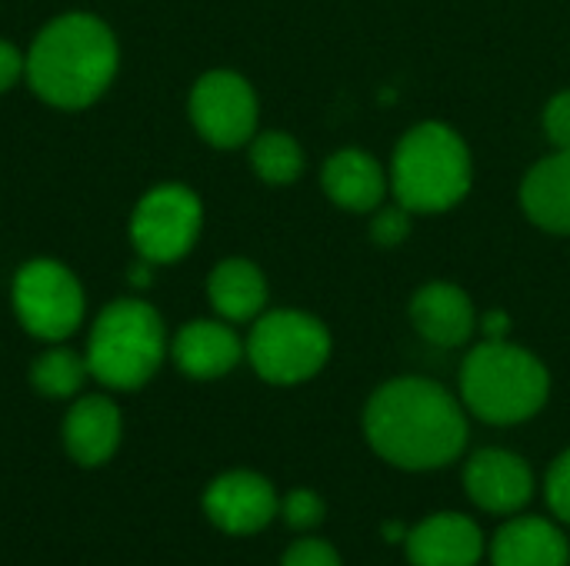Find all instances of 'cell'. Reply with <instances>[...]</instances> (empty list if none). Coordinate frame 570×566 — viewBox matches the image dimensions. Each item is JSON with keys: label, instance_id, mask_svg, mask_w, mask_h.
<instances>
[{"label": "cell", "instance_id": "1", "mask_svg": "<svg viewBox=\"0 0 570 566\" xmlns=\"http://www.w3.org/2000/svg\"><path fill=\"white\" fill-rule=\"evenodd\" d=\"M371 450L401 470H438L468 447V417L458 397L428 377H397L377 387L364 407Z\"/></svg>", "mask_w": 570, "mask_h": 566}, {"label": "cell", "instance_id": "2", "mask_svg": "<svg viewBox=\"0 0 570 566\" xmlns=\"http://www.w3.org/2000/svg\"><path fill=\"white\" fill-rule=\"evenodd\" d=\"M114 30L94 13H63L50 20L27 53V83L40 100L60 110L90 107L117 73Z\"/></svg>", "mask_w": 570, "mask_h": 566}, {"label": "cell", "instance_id": "3", "mask_svg": "<svg viewBox=\"0 0 570 566\" xmlns=\"http://www.w3.org/2000/svg\"><path fill=\"white\" fill-rule=\"evenodd\" d=\"M548 397L551 374L524 347H514L508 340H488L464 357L461 400L484 424H524L544 410Z\"/></svg>", "mask_w": 570, "mask_h": 566}, {"label": "cell", "instance_id": "4", "mask_svg": "<svg viewBox=\"0 0 570 566\" xmlns=\"http://www.w3.org/2000/svg\"><path fill=\"white\" fill-rule=\"evenodd\" d=\"M391 190L411 214H441L471 190V150L458 130L428 120L411 127L391 160Z\"/></svg>", "mask_w": 570, "mask_h": 566}, {"label": "cell", "instance_id": "5", "mask_svg": "<svg viewBox=\"0 0 570 566\" xmlns=\"http://www.w3.org/2000/svg\"><path fill=\"white\" fill-rule=\"evenodd\" d=\"M167 337L160 314L144 300H117L110 304L87 340V370L110 390H137L144 387L164 364Z\"/></svg>", "mask_w": 570, "mask_h": 566}, {"label": "cell", "instance_id": "6", "mask_svg": "<svg viewBox=\"0 0 570 566\" xmlns=\"http://www.w3.org/2000/svg\"><path fill=\"white\" fill-rule=\"evenodd\" d=\"M244 354L261 380L294 387L324 370L331 360V334L304 310H274L254 324Z\"/></svg>", "mask_w": 570, "mask_h": 566}, {"label": "cell", "instance_id": "7", "mask_svg": "<svg viewBox=\"0 0 570 566\" xmlns=\"http://www.w3.org/2000/svg\"><path fill=\"white\" fill-rule=\"evenodd\" d=\"M13 314L37 340H67L83 320V287L57 260H30L13 277Z\"/></svg>", "mask_w": 570, "mask_h": 566}, {"label": "cell", "instance_id": "8", "mask_svg": "<svg viewBox=\"0 0 570 566\" xmlns=\"http://www.w3.org/2000/svg\"><path fill=\"white\" fill-rule=\"evenodd\" d=\"M204 207L184 183H160L147 190L130 217V240L147 264H174L197 244Z\"/></svg>", "mask_w": 570, "mask_h": 566}, {"label": "cell", "instance_id": "9", "mask_svg": "<svg viewBox=\"0 0 570 566\" xmlns=\"http://www.w3.org/2000/svg\"><path fill=\"white\" fill-rule=\"evenodd\" d=\"M190 120L207 143L240 147L257 130V93L240 73L210 70L190 90Z\"/></svg>", "mask_w": 570, "mask_h": 566}, {"label": "cell", "instance_id": "10", "mask_svg": "<svg viewBox=\"0 0 570 566\" xmlns=\"http://www.w3.org/2000/svg\"><path fill=\"white\" fill-rule=\"evenodd\" d=\"M204 514L230 537H254L274 524L281 514V497L267 477L254 470H227L207 484Z\"/></svg>", "mask_w": 570, "mask_h": 566}, {"label": "cell", "instance_id": "11", "mask_svg": "<svg viewBox=\"0 0 570 566\" xmlns=\"http://www.w3.org/2000/svg\"><path fill=\"white\" fill-rule=\"evenodd\" d=\"M461 480H464V494L471 497V504L494 517L521 514L534 500V490H538L531 464L501 447H488L468 457Z\"/></svg>", "mask_w": 570, "mask_h": 566}, {"label": "cell", "instance_id": "12", "mask_svg": "<svg viewBox=\"0 0 570 566\" xmlns=\"http://www.w3.org/2000/svg\"><path fill=\"white\" fill-rule=\"evenodd\" d=\"M404 554L411 566H478L488 554V537L468 514L441 510L407 530Z\"/></svg>", "mask_w": 570, "mask_h": 566}, {"label": "cell", "instance_id": "13", "mask_svg": "<svg viewBox=\"0 0 570 566\" xmlns=\"http://www.w3.org/2000/svg\"><path fill=\"white\" fill-rule=\"evenodd\" d=\"M491 566H570L564 524L514 514L491 537Z\"/></svg>", "mask_w": 570, "mask_h": 566}, {"label": "cell", "instance_id": "14", "mask_svg": "<svg viewBox=\"0 0 570 566\" xmlns=\"http://www.w3.org/2000/svg\"><path fill=\"white\" fill-rule=\"evenodd\" d=\"M124 437V420L114 400L107 397H80L63 417V447L73 464L100 467L107 464Z\"/></svg>", "mask_w": 570, "mask_h": 566}, {"label": "cell", "instance_id": "15", "mask_svg": "<svg viewBox=\"0 0 570 566\" xmlns=\"http://www.w3.org/2000/svg\"><path fill=\"white\" fill-rule=\"evenodd\" d=\"M411 320L417 334L434 347H461L474 334V304L454 284H428L411 300Z\"/></svg>", "mask_w": 570, "mask_h": 566}, {"label": "cell", "instance_id": "16", "mask_svg": "<svg viewBox=\"0 0 570 566\" xmlns=\"http://www.w3.org/2000/svg\"><path fill=\"white\" fill-rule=\"evenodd\" d=\"M174 364L194 377V380H217L224 374H230L240 357H244V344L240 337L217 320H194L187 324L177 337H174Z\"/></svg>", "mask_w": 570, "mask_h": 566}, {"label": "cell", "instance_id": "17", "mask_svg": "<svg viewBox=\"0 0 570 566\" xmlns=\"http://www.w3.org/2000/svg\"><path fill=\"white\" fill-rule=\"evenodd\" d=\"M521 207L531 224L551 234H570V150H558L528 170Z\"/></svg>", "mask_w": 570, "mask_h": 566}, {"label": "cell", "instance_id": "18", "mask_svg": "<svg viewBox=\"0 0 570 566\" xmlns=\"http://www.w3.org/2000/svg\"><path fill=\"white\" fill-rule=\"evenodd\" d=\"M324 193L354 214H371L381 207L387 180L381 163L364 150H341L324 163Z\"/></svg>", "mask_w": 570, "mask_h": 566}, {"label": "cell", "instance_id": "19", "mask_svg": "<svg viewBox=\"0 0 570 566\" xmlns=\"http://www.w3.org/2000/svg\"><path fill=\"white\" fill-rule=\"evenodd\" d=\"M207 297L214 304V310L230 320V324H244L254 320L264 304H267V280L257 270V264L250 260H224L214 267L210 280H207Z\"/></svg>", "mask_w": 570, "mask_h": 566}, {"label": "cell", "instance_id": "20", "mask_svg": "<svg viewBox=\"0 0 570 566\" xmlns=\"http://www.w3.org/2000/svg\"><path fill=\"white\" fill-rule=\"evenodd\" d=\"M90 377L87 370V357H80L70 347H53L47 354H40L30 367V384L40 397L50 400H70L77 397V390L83 387V380Z\"/></svg>", "mask_w": 570, "mask_h": 566}, {"label": "cell", "instance_id": "21", "mask_svg": "<svg viewBox=\"0 0 570 566\" xmlns=\"http://www.w3.org/2000/svg\"><path fill=\"white\" fill-rule=\"evenodd\" d=\"M250 167L264 183L284 187V183H294L301 177L304 150L291 133L267 130V133L254 137V143H250Z\"/></svg>", "mask_w": 570, "mask_h": 566}, {"label": "cell", "instance_id": "22", "mask_svg": "<svg viewBox=\"0 0 570 566\" xmlns=\"http://www.w3.org/2000/svg\"><path fill=\"white\" fill-rule=\"evenodd\" d=\"M281 517H284V524H287L291 530L311 534V530H317V527L324 524L327 504H324V497H321L317 490L297 487V490H291V494L281 497Z\"/></svg>", "mask_w": 570, "mask_h": 566}, {"label": "cell", "instance_id": "23", "mask_svg": "<svg viewBox=\"0 0 570 566\" xmlns=\"http://www.w3.org/2000/svg\"><path fill=\"white\" fill-rule=\"evenodd\" d=\"M544 500L551 507V517L570 527V447L551 464L544 477Z\"/></svg>", "mask_w": 570, "mask_h": 566}, {"label": "cell", "instance_id": "24", "mask_svg": "<svg viewBox=\"0 0 570 566\" xmlns=\"http://www.w3.org/2000/svg\"><path fill=\"white\" fill-rule=\"evenodd\" d=\"M281 566H344L341 564V554L334 550V544L321 540V537H301L294 540L284 557Z\"/></svg>", "mask_w": 570, "mask_h": 566}, {"label": "cell", "instance_id": "25", "mask_svg": "<svg viewBox=\"0 0 570 566\" xmlns=\"http://www.w3.org/2000/svg\"><path fill=\"white\" fill-rule=\"evenodd\" d=\"M407 234H411V210H407V207L397 203V207L377 210V217H374V224H371L374 244H381V247H397Z\"/></svg>", "mask_w": 570, "mask_h": 566}, {"label": "cell", "instance_id": "26", "mask_svg": "<svg viewBox=\"0 0 570 566\" xmlns=\"http://www.w3.org/2000/svg\"><path fill=\"white\" fill-rule=\"evenodd\" d=\"M544 130L558 150H570V90L558 93L544 110Z\"/></svg>", "mask_w": 570, "mask_h": 566}, {"label": "cell", "instance_id": "27", "mask_svg": "<svg viewBox=\"0 0 570 566\" xmlns=\"http://www.w3.org/2000/svg\"><path fill=\"white\" fill-rule=\"evenodd\" d=\"M23 73H27V57L13 43L0 40V93H7Z\"/></svg>", "mask_w": 570, "mask_h": 566}, {"label": "cell", "instance_id": "28", "mask_svg": "<svg viewBox=\"0 0 570 566\" xmlns=\"http://www.w3.org/2000/svg\"><path fill=\"white\" fill-rule=\"evenodd\" d=\"M508 314L504 310H491L488 317H484V334H488V340H504L508 337Z\"/></svg>", "mask_w": 570, "mask_h": 566}]
</instances>
